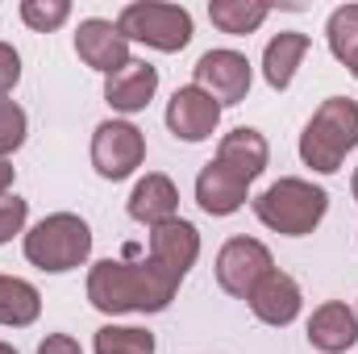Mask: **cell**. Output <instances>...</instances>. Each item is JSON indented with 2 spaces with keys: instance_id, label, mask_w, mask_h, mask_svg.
<instances>
[{
  "instance_id": "cell-1",
  "label": "cell",
  "mask_w": 358,
  "mask_h": 354,
  "mask_svg": "<svg viewBox=\"0 0 358 354\" xmlns=\"http://www.w3.org/2000/svg\"><path fill=\"white\" fill-rule=\"evenodd\" d=\"M176 288L179 279L167 275L150 255L142 263L104 259V263L92 267L88 275V300L108 317H117V313H163L171 304Z\"/></svg>"
},
{
  "instance_id": "cell-2",
  "label": "cell",
  "mask_w": 358,
  "mask_h": 354,
  "mask_svg": "<svg viewBox=\"0 0 358 354\" xmlns=\"http://www.w3.org/2000/svg\"><path fill=\"white\" fill-rule=\"evenodd\" d=\"M358 146V104L350 96H329L313 121L304 125L300 134V159L313 167V171H338L342 159Z\"/></svg>"
},
{
  "instance_id": "cell-3",
  "label": "cell",
  "mask_w": 358,
  "mask_h": 354,
  "mask_svg": "<svg viewBox=\"0 0 358 354\" xmlns=\"http://www.w3.org/2000/svg\"><path fill=\"white\" fill-rule=\"evenodd\" d=\"M325 208H329L325 187H313L304 179H279V183H271L267 192L255 200L259 221L267 229H275V234H287V238L313 234L321 225Z\"/></svg>"
},
{
  "instance_id": "cell-4",
  "label": "cell",
  "mask_w": 358,
  "mask_h": 354,
  "mask_svg": "<svg viewBox=\"0 0 358 354\" xmlns=\"http://www.w3.org/2000/svg\"><path fill=\"white\" fill-rule=\"evenodd\" d=\"M92 255V229L76 213H55L25 234V259L42 271H71Z\"/></svg>"
},
{
  "instance_id": "cell-5",
  "label": "cell",
  "mask_w": 358,
  "mask_h": 354,
  "mask_svg": "<svg viewBox=\"0 0 358 354\" xmlns=\"http://www.w3.org/2000/svg\"><path fill=\"white\" fill-rule=\"evenodd\" d=\"M117 29L134 42H146L171 55L192 42V13L179 4H125L117 17Z\"/></svg>"
},
{
  "instance_id": "cell-6",
  "label": "cell",
  "mask_w": 358,
  "mask_h": 354,
  "mask_svg": "<svg viewBox=\"0 0 358 354\" xmlns=\"http://www.w3.org/2000/svg\"><path fill=\"white\" fill-rule=\"evenodd\" d=\"M146 159V138L129 121H104L92 134V167L104 179H125L134 176Z\"/></svg>"
},
{
  "instance_id": "cell-7",
  "label": "cell",
  "mask_w": 358,
  "mask_h": 354,
  "mask_svg": "<svg viewBox=\"0 0 358 354\" xmlns=\"http://www.w3.org/2000/svg\"><path fill=\"white\" fill-rule=\"evenodd\" d=\"M275 263H271V250L255 238H229L217 255V283L238 296V300H250V292L267 279Z\"/></svg>"
},
{
  "instance_id": "cell-8",
  "label": "cell",
  "mask_w": 358,
  "mask_h": 354,
  "mask_svg": "<svg viewBox=\"0 0 358 354\" xmlns=\"http://www.w3.org/2000/svg\"><path fill=\"white\" fill-rule=\"evenodd\" d=\"M196 88L208 92L217 104H238L250 92V63L238 50H208L196 63Z\"/></svg>"
},
{
  "instance_id": "cell-9",
  "label": "cell",
  "mask_w": 358,
  "mask_h": 354,
  "mask_svg": "<svg viewBox=\"0 0 358 354\" xmlns=\"http://www.w3.org/2000/svg\"><path fill=\"white\" fill-rule=\"evenodd\" d=\"M217 121H221V104H217L208 92H200L196 84L179 88L176 96H171V104H167V129H171L176 138H183V142H204V138H213Z\"/></svg>"
},
{
  "instance_id": "cell-10",
  "label": "cell",
  "mask_w": 358,
  "mask_h": 354,
  "mask_svg": "<svg viewBox=\"0 0 358 354\" xmlns=\"http://www.w3.org/2000/svg\"><path fill=\"white\" fill-rule=\"evenodd\" d=\"M76 50H80V59L88 63L92 71H104V76H113V71H121L129 63V38L113 21H100V17L80 21Z\"/></svg>"
},
{
  "instance_id": "cell-11",
  "label": "cell",
  "mask_w": 358,
  "mask_h": 354,
  "mask_svg": "<svg viewBox=\"0 0 358 354\" xmlns=\"http://www.w3.org/2000/svg\"><path fill=\"white\" fill-rule=\"evenodd\" d=\"M267 159H271V150H267V138L259 134V129H234V134H225L221 138V146H217V167L225 171V176H234L238 183H255V179L267 171Z\"/></svg>"
},
{
  "instance_id": "cell-12",
  "label": "cell",
  "mask_w": 358,
  "mask_h": 354,
  "mask_svg": "<svg viewBox=\"0 0 358 354\" xmlns=\"http://www.w3.org/2000/svg\"><path fill=\"white\" fill-rule=\"evenodd\" d=\"M196 255H200V234H196L192 221H179L176 217V221H163V225L150 229V259L163 267L167 275H176L179 283L192 271Z\"/></svg>"
},
{
  "instance_id": "cell-13",
  "label": "cell",
  "mask_w": 358,
  "mask_h": 354,
  "mask_svg": "<svg viewBox=\"0 0 358 354\" xmlns=\"http://www.w3.org/2000/svg\"><path fill=\"white\" fill-rule=\"evenodd\" d=\"M155 92H159V71L150 63H142V59H129L121 71H113L104 80V100L117 113H142Z\"/></svg>"
},
{
  "instance_id": "cell-14",
  "label": "cell",
  "mask_w": 358,
  "mask_h": 354,
  "mask_svg": "<svg viewBox=\"0 0 358 354\" xmlns=\"http://www.w3.org/2000/svg\"><path fill=\"white\" fill-rule=\"evenodd\" d=\"M308 342L321 354H342L358 342V313L342 300H329L308 321Z\"/></svg>"
},
{
  "instance_id": "cell-15",
  "label": "cell",
  "mask_w": 358,
  "mask_h": 354,
  "mask_svg": "<svg viewBox=\"0 0 358 354\" xmlns=\"http://www.w3.org/2000/svg\"><path fill=\"white\" fill-rule=\"evenodd\" d=\"M300 300H304L300 296V283L292 275H283V271H271L267 279L250 292V309L267 325H292L300 317Z\"/></svg>"
},
{
  "instance_id": "cell-16",
  "label": "cell",
  "mask_w": 358,
  "mask_h": 354,
  "mask_svg": "<svg viewBox=\"0 0 358 354\" xmlns=\"http://www.w3.org/2000/svg\"><path fill=\"white\" fill-rule=\"evenodd\" d=\"M179 208V192L167 176H146L138 179V187L129 192V217L142 221V225H163V221H176Z\"/></svg>"
},
{
  "instance_id": "cell-17",
  "label": "cell",
  "mask_w": 358,
  "mask_h": 354,
  "mask_svg": "<svg viewBox=\"0 0 358 354\" xmlns=\"http://www.w3.org/2000/svg\"><path fill=\"white\" fill-rule=\"evenodd\" d=\"M196 200L204 213L213 217H229L246 204V183H238L234 176H225L217 163H208L200 176H196Z\"/></svg>"
},
{
  "instance_id": "cell-18",
  "label": "cell",
  "mask_w": 358,
  "mask_h": 354,
  "mask_svg": "<svg viewBox=\"0 0 358 354\" xmlns=\"http://www.w3.org/2000/svg\"><path fill=\"white\" fill-rule=\"evenodd\" d=\"M304 55H308V34H300V29L275 34L267 42V55H263V76H267L271 88H279V92L287 88Z\"/></svg>"
},
{
  "instance_id": "cell-19",
  "label": "cell",
  "mask_w": 358,
  "mask_h": 354,
  "mask_svg": "<svg viewBox=\"0 0 358 354\" xmlns=\"http://www.w3.org/2000/svg\"><path fill=\"white\" fill-rule=\"evenodd\" d=\"M38 313H42V296H38V288L25 283V279L0 275V325L21 330V325H34Z\"/></svg>"
},
{
  "instance_id": "cell-20",
  "label": "cell",
  "mask_w": 358,
  "mask_h": 354,
  "mask_svg": "<svg viewBox=\"0 0 358 354\" xmlns=\"http://www.w3.org/2000/svg\"><path fill=\"white\" fill-rule=\"evenodd\" d=\"M267 4L263 0H213L208 4V17L221 34H255L263 21H267Z\"/></svg>"
},
{
  "instance_id": "cell-21",
  "label": "cell",
  "mask_w": 358,
  "mask_h": 354,
  "mask_svg": "<svg viewBox=\"0 0 358 354\" xmlns=\"http://www.w3.org/2000/svg\"><path fill=\"white\" fill-rule=\"evenodd\" d=\"M96 354H155V334L134 325H104L96 334Z\"/></svg>"
},
{
  "instance_id": "cell-22",
  "label": "cell",
  "mask_w": 358,
  "mask_h": 354,
  "mask_svg": "<svg viewBox=\"0 0 358 354\" xmlns=\"http://www.w3.org/2000/svg\"><path fill=\"white\" fill-rule=\"evenodd\" d=\"M329 50L342 59V63H350L358 55V4H346V8H338L334 17H329Z\"/></svg>"
},
{
  "instance_id": "cell-23",
  "label": "cell",
  "mask_w": 358,
  "mask_h": 354,
  "mask_svg": "<svg viewBox=\"0 0 358 354\" xmlns=\"http://www.w3.org/2000/svg\"><path fill=\"white\" fill-rule=\"evenodd\" d=\"M67 17H71V4H67V0H25V4H21V21H25L29 29H38V34L59 29Z\"/></svg>"
},
{
  "instance_id": "cell-24",
  "label": "cell",
  "mask_w": 358,
  "mask_h": 354,
  "mask_svg": "<svg viewBox=\"0 0 358 354\" xmlns=\"http://www.w3.org/2000/svg\"><path fill=\"white\" fill-rule=\"evenodd\" d=\"M25 108L13 104V100H0V159L13 155L21 142H25Z\"/></svg>"
},
{
  "instance_id": "cell-25",
  "label": "cell",
  "mask_w": 358,
  "mask_h": 354,
  "mask_svg": "<svg viewBox=\"0 0 358 354\" xmlns=\"http://www.w3.org/2000/svg\"><path fill=\"white\" fill-rule=\"evenodd\" d=\"M25 217H29V204L21 200V196H0V246L13 238V234H21V225H25Z\"/></svg>"
},
{
  "instance_id": "cell-26",
  "label": "cell",
  "mask_w": 358,
  "mask_h": 354,
  "mask_svg": "<svg viewBox=\"0 0 358 354\" xmlns=\"http://www.w3.org/2000/svg\"><path fill=\"white\" fill-rule=\"evenodd\" d=\"M17 80H21V55L8 42H0V100L17 88Z\"/></svg>"
},
{
  "instance_id": "cell-27",
  "label": "cell",
  "mask_w": 358,
  "mask_h": 354,
  "mask_svg": "<svg viewBox=\"0 0 358 354\" xmlns=\"http://www.w3.org/2000/svg\"><path fill=\"white\" fill-rule=\"evenodd\" d=\"M38 354H84V351H80V342H76L71 334H50V338L38 346Z\"/></svg>"
},
{
  "instance_id": "cell-28",
  "label": "cell",
  "mask_w": 358,
  "mask_h": 354,
  "mask_svg": "<svg viewBox=\"0 0 358 354\" xmlns=\"http://www.w3.org/2000/svg\"><path fill=\"white\" fill-rule=\"evenodd\" d=\"M8 187H13V167L0 159V196H8Z\"/></svg>"
},
{
  "instance_id": "cell-29",
  "label": "cell",
  "mask_w": 358,
  "mask_h": 354,
  "mask_svg": "<svg viewBox=\"0 0 358 354\" xmlns=\"http://www.w3.org/2000/svg\"><path fill=\"white\" fill-rule=\"evenodd\" d=\"M346 67H350V71H355V80H358V55H355V59H350V63H346Z\"/></svg>"
},
{
  "instance_id": "cell-30",
  "label": "cell",
  "mask_w": 358,
  "mask_h": 354,
  "mask_svg": "<svg viewBox=\"0 0 358 354\" xmlns=\"http://www.w3.org/2000/svg\"><path fill=\"white\" fill-rule=\"evenodd\" d=\"M0 354H17V351H13V346H4V342H0Z\"/></svg>"
},
{
  "instance_id": "cell-31",
  "label": "cell",
  "mask_w": 358,
  "mask_h": 354,
  "mask_svg": "<svg viewBox=\"0 0 358 354\" xmlns=\"http://www.w3.org/2000/svg\"><path fill=\"white\" fill-rule=\"evenodd\" d=\"M350 187H355V200H358V171H355V183H350Z\"/></svg>"
}]
</instances>
